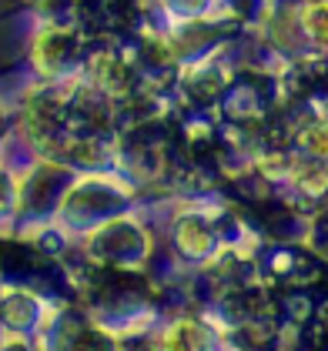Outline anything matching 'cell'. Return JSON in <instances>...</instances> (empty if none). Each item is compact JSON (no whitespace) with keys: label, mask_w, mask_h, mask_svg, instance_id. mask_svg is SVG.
<instances>
[{"label":"cell","mask_w":328,"mask_h":351,"mask_svg":"<svg viewBox=\"0 0 328 351\" xmlns=\"http://www.w3.org/2000/svg\"><path fill=\"white\" fill-rule=\"evenodd\" d=\"M167 351H201V331L191 322H181L167 335Z\"/></svg>","instance_id":"obj_1"}]
</instances>
